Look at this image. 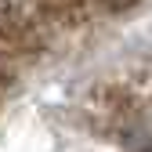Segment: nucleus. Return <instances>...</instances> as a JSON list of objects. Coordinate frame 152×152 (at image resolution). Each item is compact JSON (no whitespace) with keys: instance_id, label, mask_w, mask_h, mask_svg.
<instances>
[{"instance_id":"f257e3e1","label":"nucleus","mask_w":152,"mask_h":152,"mask_svg":"<svg viewBox=\"0 0 152 152\" xmlns=\"http://www.w3.org/2000/svg\"><path fill=\"white\" fill-rule=\"evenodd\" d=\"M148 152H152V148H148Z\"/></svg>"}]
</instances>
